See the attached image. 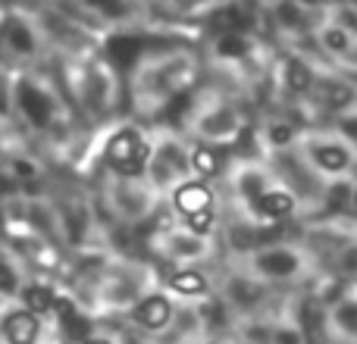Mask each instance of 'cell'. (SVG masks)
<instances>
[{"label": "cell", "instance_id": "obj_4", "mask_svg": "<svg viewBox=\"0 0 357 344\" xmlns=\"http://www.w3.org/2000/svg\"><path fill=\"white\" fill-rule=\"evenodd\" d=\"M310 41H314V47L326 60L345 63V66L357 60V35L351 29H345L342 22H335L333 16H326V13H317L314 29H310Z\"/></svg>", "mask_w": 357, "mask_h": 344}, {"label": "cell", "instance_id": "obj_6", "mask_svg": "<svg viewBox=\"0 0 357 344\" xmlns=\"http://www.w3.org/2000/svg\"><path fill=\"white\" fill-rule=\"evenodd\" d=\"M266 16H270V22H273V31H276L282 41L295 44V41H301V38H310V29H314L317 13L304 10L298 0H285L282 6L270 10Z\"/></svg>", "mask_w": 357, "mask_h": 344}, {"label": "cell", "instance_id": "obj_5", "mask_svg": "<svg viewBox=\"0 0 357 344\" xmlns=\"http://www.w3.org/2000/svg\"><path fill=\"white\" fill-rule=\"evenodd\" d=\"M82 19H94L110 29H132L142 16L144 3L142 0H69Z\"/></svg>", "mask_w": 357, "mask_h": 344}, {"label": "cell", "instance_id": "obj_27", "mask_svg": "<svg viewBox=\"0 0 357 344\" xmlns=\"http://www.w3.org/2000/svg\"><path fill=\"white\" fill-rule=\"evenodd\" d=\"M351 210H357V188H354V197H351Z\"/></svg>", "mask_w": 357, "mask_h": 344}, {"label": "cell", "instance_id": "obj_7", "mask_svg": "<svg viewBox=\"0 0 357 344\" xmlns=\"http://www.w3.org/2000/svg\"><path fill=\"white\" fill-rule=\"evenodd\" d=\"M257 50V38L251 31H213L207 41V54L229 66H241L248 63Z\"/></svg>", "mask_w": 357, "mask_h": 344}, {"label": "cell", "instance_id": "obj_25", "mask_svg": "<svg viewBox=\"0 0 357 344\" xmlns=\"http://www.w3.org/2000/svg\"><path fill=\"white\" fill-rule=\"evenodd\" d=\"M282 3H285V0H251V6H254V10H257V6H260V10H264V13L276 10V6H282Z\"/></svg>", "mask_w": 357, "mask_h": 344}, {"label": "cell", "instance_id": "obj_22", "mask_svg": "<svg viewBox=\"0 0 357 344\" xmlns=\"http://www.w3.org/2000/svg\"><path fill=\"white\" fill-rule=\"evenodd\" d=\"M13 288H16V272H13V266L0 253V291H13Z\"/></svg>", "mask_w": 357, "mask_h": 344}, {"label": "cell", "instance_id": "obj_20", "mask_svg": "<svg viewBox=\"0 0 357 344\" xmlns=\"http://www.w3.org/2000/svg\"><path fill=\"white\" fill-rule=\"evenodd\" d=\"M291 138H295V129H291L289 123H273L270 125V141L276 144V148H285Z\"/></svg>", "mask_w": 357, "mask_h": 344}, {"label": "cell", "instance_id": "obj_19", "mask_svg": "<svg viewBox=\"0 0 357 344\" xmlns=\"http://www.w3.org/2000/svg\"><path fill=\"white\" fill-rule=\"evenodd\" d=\"M185 222H188V232L201 238V235H210V228H213V213H210V210H204V213L185 216Z\"/></svg>", "mask_w": 357, "mask_h": 344}, {"label": "cell", "instance_id": "obj_26", "mask_svg": "<svg viewBox=\"0 0 357 344\" xmlns=\"http://www.w3.org/2000/svg\"><path fill=\"white\" fill-rule=\"evenodd\" d=\"M82 344H110V341H100V338H85Z\"/></svg>", "mask_w": 357, "mask_h": 344}, {"label": "cell", "instance_id": "obj_11", "mask_svg": "<svg viewBox=\"0 0 357 344\" xmlns=\"http://www.w3.org/2000/svg\"><path fill=\"white\" fill-rule=\"evenodd\" d=\"M254 207H257L260 216H266V219H285V216H291V210H295V194L285 188H264L257 197H251Z\"/></svg>", "mask_w": 357, "mask_h": 344}, {"label": "cell", "instance_id": "obj_15", "mask_svg": "<svg viewBox=\"0 0 357 344\" xmlns=\"http://www.w3.org/2000/svg\"><path fill=\"white\" fill-rule=\"evenodd\" d=\"M257 266L266 272V276H291L298 269V257L291 251H282V247H273V251L260 253Z\"/></svg>", "mask_w": 357, "mask_h": 344}, {"label": "cell", "instance_id": "obj_17", "mask_svg": "<svg viewBox=\"0 0 357 344\" xmlns=\"http://www.w3.org/2000/svg\"><path fill=\"white\" fill-rule=\"evenodd\" d=\"M22 301H25V310L29 313H47V310H54V291L50 288H41V285H31V288H25V295H22Z\"/></svg>", "mask_w": 357, "mask_h": 344}, {"label": "cell", "instance_id": "obj_12", "mask_svg": "<svg viewBox=\"0 0 357 344\" xmlns=\"http://www.w3.org/2000/svg\"><path fill=\"white\" fill-rule=\"evenodd\" d=\"M3 335L10 344H31L38 338V316L29 313V310L10 313L3 322Z\"/></svg>", "mask_w": 357, "mask_h": 344}, {"label": "cell", "instance_id": "obj_14", "mask_svg": "<svg viewBox=\"0 0 357 344\" xmlns=\"http://www.w3.org/2000/svg\"><path fill=\"white\" fill-rule=\"evenodd\" d=\"M320 100L329 110H348L354 104V88L342 79H326L320 85Z\"/></svg>", "mask_w": 357, "mask_h": 344}, {"label": "cell", "instance_id": "obj_2", "mask_svg": "<svg viewBox=\"0 0 357 344\" xmlns=\"http://www.w3.org/2000/svg\"><path fill=\"white\" fill-rule=\"evenodd\" d=\"M104 160L113 172L126 178H138L144 166L151 163V144L144 141V135L138 129H119L110 135L104 148Z\"/></svg>", "mask_w": 357, "mask_h": 344}, {"label": "cell", "instance_id": "obj_9", "mask_svg": "<svg viewBox=\"0 0 357 344\" xmlns=\"http://www.w3.org/2000/svg\"><path fill=\"white\" fill-rule=\"evenodd\" d=\"M173 207L182 216L204 213V210L213 207V191H210L204 182H185L173 191Z\"/></svg>", "mask_w": 357, "mask_h": 344}, {"label": "cell", "instance_id": "obj_1", "mask_svg": "<svg viewBox=\"0 0 357 344\" xmlns=\"http://www.w3.org/2000/svg\"><path fill=\"white\" fill-rule=\"evenodd\" d=\"M201 56L188 44L178 41H148L138 60L126 69L129 91L135 107L157 113H176V107L195 91Z\"/></svg>", "mask_w": 357, "mask_h": 344}, {"label": "cell", "instance_id": "obj_10", "mask_svg": "<svg viewBox=\"0 0 357 344\" xmlns=\"http://www.w3.org/2000/svg\"><path fill=\"white\" fill-rule=\"evenodd\" d=\"M310 160L320 172H345L351 166V154L342 141H314L310 144Z\"/></svg>", "mask_w": 357, "mask_h": 344}, {"label": "cell", "instance_id": "obj_18", "mask_svg": "<svg viewBox=\"0 0 357 344\" xmlns=\"http://www.w3.org/2000/svg\"><path fill=\"white\" fill-rule=\"evenodd\" d=\"M169 285H173L178 295H201V291H207V282H204V276H201V272H195V269L176 272V276L169 279Z\"/></svg>", "mask_w": 357, "mask_h": 344}, {"label": "cell", "instance_id": "obj_13", "mask_svg": "<svg viewBox=\"0 0 357 344\" xmlns=\"http://www.w3.org/2000/svg\"><path fill=\"white\" fill-rule=\"evenodd\" d=\"M135 320L142 322L144 329H163L169 322V301L167 297H160V295L144 297V301L138 304V310H135Z\"/></svg>", "mask_w": 357, "mask_h": 344}, {"label": "cell", "instance_id": "obj_8", "mask_svg": "<svg viewBox=\"0 0 357 344\" xmlns=\"http://www.w3.org/2000/svg\"><path fill=\"white\" fill-rule=\"evenodd\" d=\"M279 79H282L285 91L295 94V97H304L317 88V72L301 54H285L279 60Z\"/></svg>", "mask_w": 357, "mask_h": 344}, {"label": "cell", "instance_id": "obj_16", "mask_svg": "<svg viewBox=\"0 0 357 344\" xmlns=\"http://www.w3.org/2000/svg\"><path fill=\"white\" fill-rule=\"evenodd\" d=\"M188 166L197 172L201 178H213L220 175V150L213 144H197L188 157Z\"/></svg>", "mask_w": 357, "mask_h": 344}, {"label": "cell", "instance_id": "obj_3", "mask_svg": "<svg viewBox=\"0 0 357 344\" xmlns=\"http://www.w3.org/2000/svg\"><path fill=\"white\" fill-rule=\"evenodd\" d=\"M13 104L16 110L29 119L35 129H50L56 119V94L47 81L35 79V75H19L16 91H13Z\"/></svg>", "mask_w": 357, "mask_h": 344}, {"label": "cell", "instance_id": "obj_24", "mask_svg": "<svg viewBox=\"0 0 357 344\" xmlns=\"http://www.w3.org/2000/svg\"><path fill=\"white\" fill-rule=\"evenodd\" d=\"M276 344H301L298 332H289V329H279L276 332Z\"/></svg>", "mask_w": 357, "mask_h": 344}, {"label": "cell", "instance_id": "obj_23", "mask_svg": "<svg viewBox=\"0 0 357 344\" xmlns=\"http://www.w3.org/2000/svg\"><path fill=\"white\" fill-rule=\"evenodd\" d=\"M66 329H69V335H73V338H85V335H88V322L82 320V316H75Z\"/></svg>", "mask_w": 357, "mask_h": 344}, {"label": "cell", "instance_id": "obj_21", "mask_svg": "<svg viewBox=\"0 0 357 344\" xmlns=\"http://www.w3.org/2000/svg\"><path fill=\"white\" fill-rule=\"evenodd\" d=\"M10 172L16 178H22V182H31V178H38V166L31 160H13L10 163Z\"/></svg>", "mask_w": 357, "mask_h": 344}]
</instances>
